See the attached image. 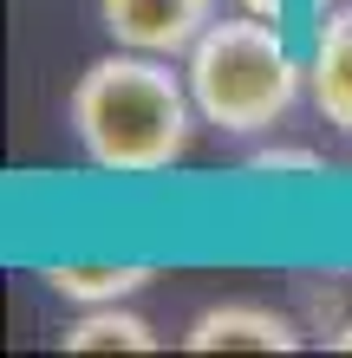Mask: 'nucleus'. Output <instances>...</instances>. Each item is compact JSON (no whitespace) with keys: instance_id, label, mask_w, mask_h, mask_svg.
Masks as SVG:
<instances>
[{"instance_id":"f257e3e1","label":"nucleus","mask_w":352,"mask_h":358,"mask_svg":"<svg viewBox=\"0 0 352 358\" xmlns=\"http://www.w3.org/2000/svg\"><path fill=\"white\" fill-rule=\"evenodd\" d=\"M66 117H72L85 163H98L111 176H163L190 150V137L202 124L190 78L170 72L163 52H131V46L92 59L78 72Z\"/></svg>"},{"instance_id":"f03ea898","label":"nucleus","mask_w":352,"mask_h":358,"mask_svg":"<svg viewBox=\"0 0 352 358\" xmlns=\"http://www.w3.org/2000/svg\"><path fill=\"white\" fill-rule=\"evenodd\" d=\"M183 78H190L202 124H216L222 137L274 131L307 92V66L294 59L281 20H261V13L209 20V33L183 52Z\"/></svg>"},{"instance_id":"7ed1b4c3","label":"nucleus","mask_w":352,"mask_h":358,"mask_svg":"<svg viewBox=\"0 0 352 358\" xmlns=\"http://www.w3.org/2000/svg\"><path fill=\"white\" fill-rule=\"evenodd\" d=\"M209 20L216 0H98V27L111 33V46L163 52V59H183L209 33Z\"/></svg>"},{"instance_id":"20e7f679","label":"nucleus","mask_w":352,"mask_h":358,"mask_svg":"<svg viewBox=\"0 0 352 358\" xmlns=\"http://www.w3.org/2000/svg\"><path fill=\"white\" fill-rule=\"evenodd\" d=\"M300 313L255 306V300H222L209 313H196L183 345L190 352H294L300 345Z\"/></svg>"},{"instance_id":"39448f33","label":"nucleus","mask_w":352,"mask_h":358,"mask_svg":"<svg viewBox=\"0 0 352 358\" xmlns=\"http://www.w3.org/2000/svg\"><path fill=\"white\" fill-rule=\"evenodd\" d=\"M307 98L333 131L352 137V0L320 7L314 52H307Z\"/></svg>"},{"instance_id":"423d86ee","label":"nucleus","mask_w":352,"mask_h":358,"mask_svg":"<svg viewBox=\"0 0 352 358\" xmlns=\"http://www.w3.org/2000/svg\"><path fill=\"white\" fill-rule=\"evenodd\" d=\"M150 280H157L150 261H52L46 267V287L72 306H118L131 293H143Z\"/></svg>"},{"instance_id":"0eeeda50","label":"nucleus","mask_w":352,"mask_h":358,"mask_svg":"<svg viewBox=\"0 0 352 358\" xmlns=\"http://www.w3.org/2000/svg\"><path fill=\"white\" fill-rule=\"evenodd\" d=\"M66 352H157V326L131 306H78L66 326Z\"/></svg>"},{"instance_id":"6e6552de","label":"nucleus","mask_w":352,"mask_h":358,"mask_svg":"<svg viewBox=\"0 0 352 358\" xmlns=\"http://www.w3.org/2000/svg\"><path fill=\"white\" fill-rule=\"evenodd\" d=\"M294 313H300L307 332H320V339L346 332V326H352V273H300Z\"/></svg>"},{"instance_id":"1a4fd4ad","label":"nucleus","mask_w":352,"mask_h":358,"mask_svg":"<svg viewBox=\"0 0 352 358\" xmlns=\"http://www.w3.org/2000/svg\"><path fill=\"white\" fill-rule=\"evenodd\" d=\"M255 170H261V176H287V170L314 176L320 157H314V150H255Z\"/></svg>"},{"instance_id":"9d476101","label":"nucleus","mask_w":352,"mask_h":358,"mask_svg":"<svg viewBox=\"0 0 352 358\" xmlns=\"http://www.w3.org/2000/svg\"><path fill=\"white\" fill-rule=\"evenodd\" d=\"M241 13H261V20H287V7H294V0H235Z\"/></svg>"},{"instance_id":"9b49d317","label":"nucleus","mask_w":352,"mask_h":358,"mask_svg":"<svg viewBox=\"0 0 352 358\" xmlns=\"http://www.w3.org/2000/svg\"><path fill=\"white\" fill-rule=\"evenodd\" d=\"M326 345H333V352H352V326H346V332H333Z\"/></svg>"}]
</instances>
